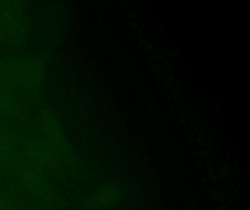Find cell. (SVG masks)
Instances as JSON below:
<instances>
[{
  "label": "cell",
  "mask_w": 250,
  "mask_h": 210,
  "mask_svg": "<svg viewBox=\"0 0 250 210\" xmlns=\"http://www.w3.org/2000/svg\"><path fill=\"white\" fill-rule=\"evenodd\" d=\"M29 34V18L13 1H0V48L22 44Z\"/></svg>",
  "instance_id": "obj_4"
},
{
  "label": "cell",
  "mask_w": 250,
  "mask_h": 210,
  "mask_svg": "<svg viewBox=\"0 0 250 210\" xmlns=\"http://www.w3.org/2000/svg\"><path fill=\"white\" fill-rule=\"evenodd\" d=\"M18 129H23L45 143L70 171L78 165L75 146L66 133L60 118L45 105H35Z\"/></svg>",
  "instance_id": "obj_3"
},
{
  "label": "cell",
  "mask_w": 250,
  "mask_h": 210,
  "mask_svg": "<svg viewBox=\"0 0 250 210\" xmlns=\"http://www.w3.org/2000/svg\"><path fill=\"white\" fill-rule=\"evenodd\" d=\"M32 108L22 104L15 96L0 89V124L12 129L13 132L22 124Z\"/></svg>",
  "instance_id": "obj_6"
},
{
  "label": "cell",
  "mask_w": 250,
  "mask_h": 210,
  "mask_svg": "<svg viewBox=\"0 0 250 210\" xmlns=\"http://www.w3.org/2000/svg\"><path fill=\"white\" fill-rule=\"evenodd\" d=\"M1 174H4L15 196L25 202L28 208L34 210L59 209V194L53 178L29 167L16 156Z\"/></svg>",
  "instance_id": "obj_2"
},
{
  "label": "cell",
  "mask_w": 250,
  "mask_h": 210,
  "mask_svg": "<svg viewBox=\"0 0 250 210\" xmlns=\"http://www.w3.org/2000/svg\"><path fill=\"white\" fill-rule=\"evenodd\" d=\"M47 57L40 53L1 56L0 89L34 108L47 80Z\"/></svg>",
  "instance_id": "obj_1"
},
{
  "label": "cell",
  "mask_w": 250,
  "mask_h": 210,
  "mask_svg": "<svg viewBox=\"0 0 250 210\" xmlns=\"http://www.w3.org/2000/svg\"><path fill=\"white\" fill-rule=\"evenodd\" d=\"M123 199V191L117 184H103L89 191L83 199L85 210H113Z\"/></svg>",
  "instance_id": "obj_5"
},
{
  "label": "cell",
  "mask_w": 250,
  "mask_h": 210,
  "mask_svg": "<svg viewBox=\"0 0 250 210\" xmlns=\"http://www.w3.org/2000/svg\"><path fill=\"white\" fill-rule=\"evenodd\" d=\"M16 156V139L15 132L0 124V172Z\"/></svg>",
  "instance_id": "obj_7"
}]
</instances>
